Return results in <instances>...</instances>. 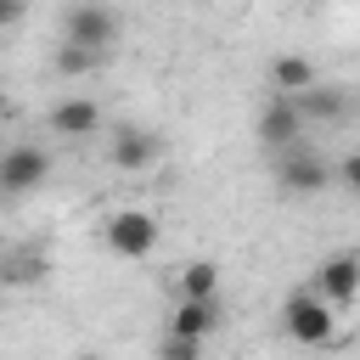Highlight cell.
Returning a JSON list of instances; mask_svg holds the SVG:
<instances>
[{"mask_svg":"<svg viewBox=\"0 0 360 360\" xmlns=\"http://www.w3.org/2000/svg\"><path fill=\"white\" fill-rule=\"evenodd\" d=\"M118 28H124V17L112 6H101V0L62 11V45H79V51H101L107 56V45L118 39Z\"/></svg>","mask_w":360,"mask_h":360,"instance_id":"6da1fadb","label":"cell"},{"mask_svg":"<svg viewBox=\"0 0 360 360\" xmlns=\"http://www.w3.org/2000/svg\"><path fill=\"white\" fill-rule=\"evenodd\" d=\"M281 326H287V338L292 343H304V349H326L332 338H338V315L304 287V292H292L287 304H281Z\"/></svg>","mask_w":360,"mask_h":360,"instance_id":"7a4b0ae2","label":"cell"},{"mask_svg":"<svg viewBox=\"0 0 360 360\" xmlns=\"http://www.w3.org/2000/svg\"><path fill=\"white\" fill-rule=\"evenodd\" d=\"M51 180V152L45 146H6L0 152V197H28Z\"/></svg>","mask_w":360,"mask_h":360,"instance_id":"3957f363","label":"cell"},{"mask_svg":"<svg viewBox=\"0 0 360 360\" xmlns=\"http://www.w3.org/2000/svg\"><path fill=\"white\" fill-rule=\"evenodd\" d=\"M158 236H163V225H158V214H146V208H118V214L107 219V248H112L118 259H146V253L158 248Z\"/></svg>","mask_w":360,"mask_h":360,"instance_id":"277c9868","label":"cell"},{"mask_svg":"<svg viewBox=\"0 0 360 360\" xmlns=\"http://www.w3.org/2000/svg\"><path fill=\"white\" fill-rule=\"evenodd\" d=\"M332 315L338 309H349L354 298H360V253H332V259H321V270H315V287H309Z\"/></svg>","mask_w":360,"mask_h":360,"instance_id":"5b68a950","label":"cell"},{"mask_svg":"<svg viewBox=\"0 0 360 360\" xmlns=\"http://www.w3.org/2000/svg\"><path fill=\"white\" fill-rule=\"evenodd\" d=\"M276 186H281V191H292V197L326 191V186H332V163H326L321 152H309V146H292V152H281V158H276Z\"/></svg>","mask_w":360,"mask_h":360,"instance_id":"8992f818","label":"cell"},{"mask_svg":"<svg viewBox=\"0 0 360 360\" xmlns=\"http://www.w3.org/2000/svg\"><path fill=\"white\" fill-rule=\"evenodd\" d=\"M298 135H304V118H298V107H292V96H270L264 107H259V141H264V152H292L298 146Z\"/></svg>","mask_w":360,"mask_h":360,"instance_id":"52a82bcc","label":"cell"},{"mask_svg":"<svg viewBox=\"0 0 360 360\" xmlns=\"http://www.w3.org/2000/svg\"><path fill=\"white\" fill-rule=\"evenodd\" d=\"M292 107H298L304 124H343L354 112V96L343 84H309L304 96H292Z\"/></svg>","mask_w":360,"mask_h":360,"instance_id":"ba28073f","label":"cell"},{"mask_svg":"<svg viewBox=\"0 0 360 360\" xmlns=\"http://www.w3.org/2000/svg\"><path fill=\"white\" fill-rule=\"evenodd\" d=\"M225 326V304L219 298H180L174 304V315H169V338H191V343H202L208 332H219Z\"/></svg>","mask_w":360,"mask_h":360,"instance_id":"9c48e42d","label":"cell"},{"mask_svg":"<svg viewBox=\"0 0 360 360\" xmlns=\"http://www.w3.org/2000/svg\"><path fill=\"white\" fill-rule=\"evenodd\" d=\"M51 129L68 135V141H84V135L101 129V107H96L90 96H62V101L51 107Z\"/></svg>","mask_w":360,"mask_h":360,"instance_id":"30bf717a","label":"cell"},{"mask_svg":"<svg viewBox=\"0 0 360 360\" xmlns=\"http://www.w3.org/2000/svg\"><path fill=\"white\" fill-rule=\"evenodd\" d=\"M158 152H163V141H158L152 129H135V124H129V129H118V135H112V163H118V169H129V174L152 169V163H158Z\"/></svg>","mask_w":360,"mask_h":360,"instance_id":"8fae6325","label":"cell"},{"mask_svg":"<svg viewBox=\"0 0 360 360\" xmlns=\"http://www.w3.org/2000/svg\"><path fill=\"white\" fill-rule=\"evenodd\" d=\"M309 84H321V73H315V62H309V56L287 51V56H276V62H270V96H304Z\"/></svg>","mask_w":360,"mask_h":360,"instance_id":"7c38bea8","label":"cell"},{"mask_svg":"<svg viewBox=\"0 0 360 360\" xmlns=\"http://www.w3.org/2000/svg\"><path fill=\"white\" fill-rule=\"evenodd\" d=\"M180 298H219V264L214 259H191L186 270H180Z\"/></svg>","mask_w":360,"mask_h":360,"instance_id":"4fadbf2b","label":"cell"},{"mask_svg":"<svg viewBox=\"0 0 360 360\" xmlns=\"http://www.w3.org/2000/svg\"><path fill=\"white\" fill-rule=\"evenodd\" d=\"M51 68H56L62 79H84V73H96V68H101V51H79V45H56V56H51Z\"/></svg>","mask_w":360,"mask_h":360,"instance_id":"5bb4252c","label":"cell"},{"mask_svg":"<svg viewBox=\"0 0 360 360\" xmlns=\"http://www.w3.org/2000/svg\"><path fill=\"white\" fill-rule=\"evenodd\" d=\"M0 281H11V287L45 281V253H17V259H6V264H0Z\"/></svg>","mask_w":360,"mask_h":360,"instance_id":"9a60e30c","label":"cell"},{"mask_svg":"<svg viewBox=\"0 0 360 360\" xmlns=\"http://www.w3.org/2000/svg\"><path fill=\"white\" fill-rule=\"evenodd\" d=\"M158 360H202V343H191V338H163Z\"/></svg>","mask_w":360,"mask_h":360,"instance_id":"2e32d148","label":"cell"},{"mask_svg":"<svg viewBox=\"0 0 360 360\" xmlns=\"http://www.w3.org/2000/svg\"><path fill=\"white\" fill-rule=\"evenodd\" d=\"M338 180H343L349 191H360V152H349V158L338 163Z\"/></svg>","mask_w":360,"mask_h":360,"instance_id":"e0dca14e","label":"cell"},{"mask_svg":"<svg viewBox=\"0 0 360 360\" xmlns=\"http://www.w3.org/2000/svg\"><path fill=\"white\" fill-rule=\"evenodd\" d=\"M22 11H28L22 0H0V28H17V22H22Z\"/></svg>","mask_w":360,"mask_h":360,"instance_id":"ac0fdd59","label":"cell"},{"mask_svg":"<svg viewBox=\"0 0 360 360\" xmlns=\"http://www.w3.org/2000/svg\"><path fill=\"white\" fill-rule=\"evenodd\" d=\"M73 360H101V354H73Z\"/></svg>","mask_w":360,"mask_h":360,"instance_id":"d6986e66","label":"cell"},{"mask_svg":"<svg viewBox=\"0 0 360 360\" xmlns=\"http://www.w3.org/2000/svg\"><path fill=\"white\" fill-rule=\"evenodd\" d=\"M0 118H6V96H0Z\"/></svg>","mask_w":360,"mask_h":360,"instance_id":"ffe728a7","label":"cell"}]
</instances>
